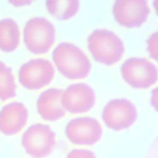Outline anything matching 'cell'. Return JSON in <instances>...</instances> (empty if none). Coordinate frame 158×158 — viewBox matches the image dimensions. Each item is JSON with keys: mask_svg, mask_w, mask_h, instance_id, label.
I'll list each match as a JSON object with an SVG mask.
<instances>
[{"mask_svg": "<svg viewBox=\"0 0 158 158\" xmlns=\"http://www.w3.org/2000/svg\"><path fill=\"white\" fill-rule=\"evenodd\" d=\"M52 57L59 72L70 80L84 78L91 69V62L86 54L70 43H59L54 49Z\"/></svg>", "mask_w": 158, "mask_h": 158, "instance_id": "6da1fadb", "label": "cell"}, {"mask_svg": "<svg viewBox=\"0 0 158 158\" xmlns=\"http://www.w3.org/2000/svg\"><path fill=\"white\" fill-rule=\"evenodd\" d=\"M88 48L96 61L106 65L118 62L122 57L125 47L115 33L107 29H96L88 38Z\"/></svg>", "mask_w": 158, "mask_h": 158, "instance_id": "7a4b0ae2", "label": "cell"}, {"mask_svg": "<svg viewBox=\"0 0 158 158\" xmlns=\"http://www.w3.org/2000/svg\"><path fill=\"white\" fill-rule=\"evenodd\" d=\"M23 38L30 52L35 54H45L55 41L56 29L47 19L35 17L26 22L23 30Z\"/></svg>", "mask_w": 158, "mask_h": 158, "instance_id": "3957f363", "label": "cell"}, {"mask_svg": "<svg viewBox=\"0 0 158 158\" xmlns=\"http://www.w3.org/2000/svg\"><path fill=\"white\" fill-rule=\"evenodd\" d=\"M56 135L51 127L37 123L30 126L23 133L21 144L29 156L32 158H45L56 146Z\"/></svg>", "mask_w": 158, "mask_h": 158, "instance_id": "277c9868", "label": "cell"}, {"mask_svg": "<svg viewBox=\"0 0 158 158\" xmlns=\"http://www.w3.org/2000/svg\"><path fill=\"white\" fill-rule=\"evenodd\" d=\"M120 71L124 81L136 89H147L157 80L156 66L145 58L127 59L122 65Z\"/></svg>", "mask_w": 158, "mask_h": 158, "instance_id": "5b68a950", "label": "cell"}, {"mask_svg": "<svg viewBox=\"0 0 158 158\" xmlns=\"http://www.w3.org/2000/svg\"><path fill=\"white\" fill-rule=\"evenodd\" d=\"M55 75L51 62L43 58L32 59L23 64L18 72L20 84L30 90H38L48 85Z\"/></svg>", "mask_w": 158, "mask_h": 158, "instance_id": "8992f818", "label": "cell"}, {"mask_svg": "<svg viewBox=\"0 0 158 158\" xmlns=\"http://www.w3.org/2000/svg\"><path fill=\"white\" fill-rule=\"evenodd\" d=\"M135 105L126 98H117L109 101L102 112L104 124L114 131H121L132 126L137 118Z\"/></svg>", "mask_w": 158, "mask_h": 158, "instance_id": "52a82bcc", "label": "cell"}, {"mask_svg": "<svg viewBox=\"0 0 158 158\" xmlns=\"http://www.w3.org/2000/svg\"><path fill=\"white\" fill-rule=\"evenodd\" d=\"M65 133L67 139L74 144L92 146L101 139L102 128L100 123L93 117H77L67 123Z\"/></svg>", "mask_w": 158, "mask_h": 158, "instance_id": "ba28073f", "label": "cell"}, {"mask_svg": "<svg viewBox=\"0 0 158 158\" xmlns=\"http://www.w3.org/2000/svg\"><path fill=\"white\" fill-rule=\"evenodd\" d=\"M112 13L116 22L127 28H138L147 20L150 8L146 1H115Z\"/></svg>", "mask_w": 158, "mask_h": 158, "instance_id": "9c48e42d", "label": "cell"}, {"mask_svg": "<svg viewBox=\"0 0 158 158\" xmlns=\"http://www.w3.org/2000/svg\"><path fill=\"white\" fill-rule=\"evenodd\" d=\"M95 100V93L88 85L77 83L69 85L63 91L61 104L71 114H83L93 108Z\"/></svg>", "mask_w": 158, "mask_h": 158, "instance_id": "30bf717a", "label": "cell"}, {"mask_svg": "<svg viewBox=\"0 0 158 158\" xmlns=\"http://www.w3.org/2000/svg\"><path fill=\"white\" fill-rule=\"evenodd\" d=\"M28 118V109L22 102H9L0 110V132L6 136L15 135L25 126Z\"/></svg>", "mask_w": 158, "mask_h": 158, "instance_id": "8fae6325", "label": "cell"}, {"mask_svg": "<svg viewBox=\"0 0 158 158\" xmlns=\"http://www.w3.org/2000/svg\"><path fill=\"white\" fill-rule=\"evenodd\" d=\"M63 91L59 88H51L40 94L36 101V109L43 119L54 122L65 115V110L61 104Z\"/></svg>", "mask_w": 158, "mask_h": 158, "instance_id": "7c38bea8", "label": "cell"}, {"mask_svg": "<svg viewBox=\"0 0 158 158\" xmlns=\"http://www.w3.org/2000/svg\"><path fill=\"white\" fill-rule=\"evenodd\" d=\"M20 33L18 23L11 18L0 20V50L9 53L14 51L20 43Z\"/></svg>", "mask_w": 158, "mask_h": 158, "instance_id": "4fadbf2b", "label": "cell"}, {"mask_svg": "<svg viewBox=\"0 0 158 158\" xmlns=\"http://www.w3.org/2000/svg\"><path fill=\"white\" fill-rule=\"evenodd\" d=\"M45 4L48 12L60 20H67L75 16L80 7V2L76 0H49L46 1Z\"/></svg>", "mask_w": 158, "mask_h": 158, "instance_id": "5bb4252c", "label": "cell"}, {"mask_svg": "<svg viewBox=\"0 0 158 158\" xmlns=\"http://www.w3.org/2000/svg\"><path fill=\"white\" fill-rule=\"evenodd\" d=\"M17 86L12 69L0 61V101H6L16 95Z\"/></svg>", "mask_w": 158, "mask_h": 158, "instance_id": "9a60e30c", "label": "cell"}, {"mask_svg": "<svg viewBox=\"0 0 158 158\" xmlns=\"http://www.w3.org/2000/svg\"><path fill=\"white\" fill-rule=\"evenodd\" d=\"M157 32L156 31L149 36L147 41V50L149 54L156 61L157 60Z\"/></svg>", "mask_w": 158, "mask_h": 158, "instance_id": "2e32d148", "label": "cell"}, {"mask_svg": "<svg viewBox=\"0 0 158 158\" xmlns=\"http://www.w3.org/2000/svg\"><path fill=\"white\" fill-rule=\"evenodd\" d=\"M67 158H96L94 153L88 149H74L70 151Z\"/></svg>", "mask_w": 158, "mask_h": 158, "instance_id": "e0dca14e", "label": "cell"}, {"mask_svg": "<svg viewBox=\"0 0 158 158\" xmlns=\"http://www.w3.org/2000/svg\"><path fill=\"white\" fill-rule=\"evenodd\" d=\"M151 104L156 110H157V88H154L152 91L151 97Z\"/></svg>", "mask_w": 158, "mask_h": 158, "instance_id": "ac0fdd59", "label": "cell"}, {"mask_svg": "<svg viewBox=\"0 0 158 158\" xmlns=\"http://www.w3.org/2000/svg\"><path fill=\"white\" fill-rule=\"evenodd\" d=\"M9 2L14 6L22 7V6L30 5L31 3V1H27V0H26V1H9Z\"/></svg>", "mask_w": 158, "mask_h": 158, "instance_id": "d6986e66", "label": "cell"}]
</instances>
